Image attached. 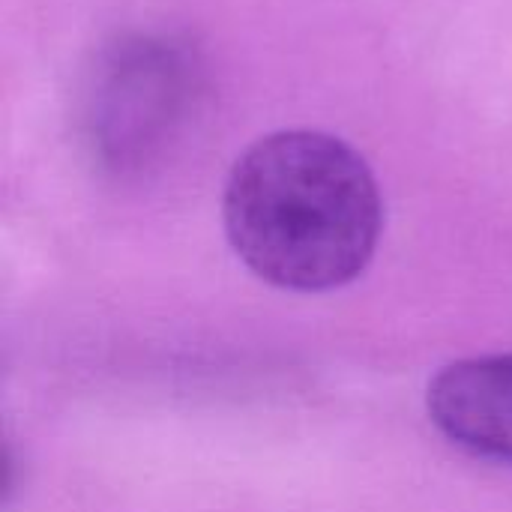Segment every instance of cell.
Returning <instances> with one entry per match:
<instances>
[{
    "instance_id": "6da1fadb",
    "label": "cell",
    "mask_w": 512,
    "mask_h": 512,
    "mask_svg": "<svg viewBox=\"0 0 512 512\" xmlns=\"http://www.w3.org/2000/svg\"><path fill=\"white\" fill-rule=\"evenodd\" d=\"M225 237L264 282L324 294L372 261L384 201L366 159L336 135L282 129L234 162L222 195Z\"/></svg>"
},
{
    "instance_id": "7a4b0ae2",
    "label": "cell",
    "mask_w": 512,
    "mask_h": 512,
    "mask_svg": "<svg viewBox=\"0 0 512 512\" xmlns=\"http://www.w3.org/2000/svg\"><path fill=\"white\" fill-rule=\"evenodd\" d=\"M426 408L456 447L512 468V354L444 366L429 384Z\"/></svg>"
},
{
    "instance_id": "3957f363",
    "label": "cell",
    "mask_w": 512,
    "mask_h": 512,
    "mask_svg": "<svg viewBox=\"0 0 512 512\" xmlns=\"http://www.w3.org/2000/svg\"><path fill=\"white\" fill-rule=\"evenodd\" d=\"M120 72H111L105 81V90H99V99L105 102V111L99 114V123H105L99 135V144L111 135V141L102 147L111 162L132 165L141 162L147 144L156 132L165 126V108L180 99L174 93L180 87V66L171 54L159 48H132L126 54V63H114Z\"/></svg>"
}]
</instances>
